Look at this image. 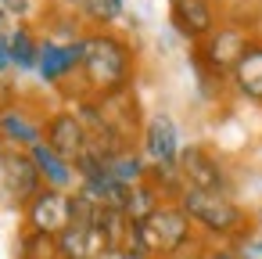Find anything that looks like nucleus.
<instances>
[{"mask_svg": "<svg viewBox=\"0 0 262 259\" xmlns=\"http://www.w3.org/2000/svg\"><path fill=\"white\" fill-rule=\"evenodd\" d=\"M233 248H237V255H241V259H262V234L251 227L244 237H237V241H233Z\"/></svg>", "mask_w": 262, "mask_h": 259, "instance_id": "obj_21", "label": "nucleus"}, {"mask_svg": "<svg viewBox=\"0 0 262 259\" xmlns=\"http://www.w3.org/2000/svg\"><path fill=\"white\" fill-rule=\"evenodd\" d=\"M79 69H83V36L79 40H54V36L40 40L36 76L47 87H65L69 79H79Z\"/></svg>", "mask_w": 262, "mask_h": 259, "instance_id": "obj_6", "label": "nucleus"}, {"mask_svg": "<svg viewBox=\"0 0 262 259\" xmlns=\"http://www.w3.org/2000/svg\"><path fill=\"white\" fill-rule=\"evenodd\" d=\"M0 11H4L11 22H26L33 15V0H0Z\"/></svg>", "mask_w": 262, "mask_h": 259, "instance_id": "obj_23", "label": "nucleus"}, {"mask_svg": "<svg viewBox=\"0 0 262 259\" xmlns=\"http://www.w3.org/2000/svg\"><path fill=\"white\" fill-rule=\"evenodd\" d=\"M61 259H97L104 248H112V241L104 237L101 227H86V223H72L61 237H58Z\"/></svg>", "mask_w": 262, "mask_h": 259, "instance_id": "obj_14", "label": "nucleus"}, {"mask_svg": "<svg viewBox=\"0 0 262 259\" xmlns=\"http://www.w3.org/2000/svg\"><path fill=\"white\" fill-rule=\"evenodd\" d=\"M140 151L147 158V169H165V173H176L180 166V126L169 112H155L147 115L144 123V137H140Z\"/></svg>", "mask_w": 262, "mask_h": 259, "instance_id": "obj_5", "label": "nucleus"}, {"mask_svg": "<svg viewBox=\"0 0 262 259\" xmlns=\"http://www.w3.org/2000/svg\"><path fill=\"white\" fill-rule=\"evenodd\" d=\"M4 40H8V54H11V69H18V72H36L40 40H43V36H36V29H33L29 22H15Z\"/></svg>", "mask_w": 262, "mask_h": 259, "instance_id": "obj_16", "label": "nucleus"}, {"mask_svg": "<svg viewBox=\"0 0 262 259\" xmlns=\"http://www.w3.org/2000/svg\"><path fill=\"white\" fill-rule=\"evenodd\" d=\"M97 259H147V255H140V252H129V248H122V245H112V248H104Z\"/></svg>", "mask_w": 262, "mask_h": 259, "instance_id": "obj_24", "label": "nucleus"}, {"mask_svg": "<svg viewBox=\"0 0 262 259\" xmlns=\"http://www.w3.org/2000/svg\"><path fill=\"white\" fill-rule=\"evenodd\" d=\"M251 44H255L251 29H244L241 22H219L190 54H194L208 72H215L219 79H230V72L237 69V62L248 54Z\"/></svg>", "mask_w": 262, "mask_h": 259, "instance_id": "obj_4", "label": "nucleus"}, {"mask_svg": "<svg viewBox=\"0 0 262 259\" xmlns=\"http://www.w3.org/2000/svg\"><path fill=\"white\" fill-rule=\"evenodd\" d=\"M126 15V0H83L79 4V18L90 29H112L115 22H122Z\"/></svg>", "mask_w": 262, "mask_h": 259, "instance_id": "obj_18", "label": "nucleus"}, {"mask_svg": "<svg viewBox=\"0 0 262 259\" xmlns=\"http://www.w3.org/2000/svg\"><path fill=\"white\" fill-rule=\"evenodd\" d=\"M137 76V54L129 40H122L112 29H86L83 36V69L79 87L86 97H112L133 87Z\"/></svg>", "mask_w": 262, "mask_h": 259, "instance_id": "obj_1", "label": "nucleus"}, {"mask_svg": "<svg viewBox=\"0 0 262 259\" xmlns=\"http://www.w3.org/2000/svg\"><path fill=\"white\" fill-rule=\"evenodd\" d=\"M198 259H241V255H237L233 241H201Z\"/></svg>", "mask_w": 262, "mask_h": 259, "instance_id": "obj_22", "label": "nucleus"}, {"mask_svg": "<svg viewBox=\"0 0 262 259\" xmlns=\"http://www.w3.org/2000/svg\"><path fill=\"white\" fill-rule=\"evenodd\" d=\"M108 173L119 180V184H140V180H147V158H144V151L140 148H129V151H119L112 162H108Z\"/></svg>", "mask_w": 262, "mask_h": 259, "instance_id": "obj_19", "label": "nucleus"}, {"mask_svg": "<svg viewBox=\"0 0 262 259\" xmlns=\"http://www.w3.org/2000/svg\"><path fill=\"white\" fill-rule=\"evenodd\" d=\"M72 227V194L43 187L29 205H26V230H40L51 237H61Z\"/></svg>", "mask_w": 262, "mask_h": 259, "instance_id": "obj_9", "label": "nucleus"}, {"mask_svg": "<svg viewBox=\"0 0 262 259\" xmlns=\"http://www.w3.org/2000/svg\"><path fill=\"white\" fill-rule=\"evenodd\" d=\"M18 259H61L58 237L40 234V230H26L18 241Z\"/></svg>", "mask_w": 262, "mask_h": 259, "instance_id": "obj_20", "label": "nucleus"}, {"mask_svg": "<svg viewBox=\"0 0 262 259\" xmlns=\"http://www.w3.org/2000/svg\"><path fill=\"white\" fill-rule=\"evenodd\" d=\"M29 155H33V162H36V169H40V176H43L47 187H54V191H69V194L79 187V173H76V166H72L69 158H61L47 141H40L36 148H29Z\"/></svg>", "mask_w": 262, "mask_h": 259, "instance_id": "obj_13", "label": "nucleus"}, {"mask_svg": "<svg viewBox=\"0 0 262 259\" xmlns=\"http://www.w3.org/2000/svg\"><path fill=\"white\" fill-rule=\"evenodd\" d=\"M0 141L8 148H36L43 141V119L29 112L26 105H4L0 108Z\"/></svg>", "mask_w": 262, "mask_h": 259, "instance_id": "obj_12", "label": "nucleus"}, {"mask_svg": "<svg viewBox=\"0 0 262 259\" xmlns=\"http://www.w3.org/2000/svg\"><path fill=\"white\" fill-rule=\"evenodd\" d=\"M255 227H258V234H262V205H258V212H255Z\"/></svg>", "mask_w": 262, "mask_h": 259, "instance_id": "obj_25", "label": "nucleus"}, {"mask_svg": "<svg viewBox=\"0 0 262 259\" xmlns=\"http://www.w3.org/2000/svg\"><path fill=\"white\" fill-rule=\"evenodd\" d=\"M162 202H165V198H162V191H158L151 180H140V184H129V187H126L122 212H126V220H129V223H144V220H147Z\"/></svg>", "mask_w": 262, "mask_h": 259, "instance_id": "obj_17", "label": "nucleus"}, {"mask_svg": "<svg viewBox=\"0 0 262 259\" xmlns=\"http://www.w3.org/2000/svg\"><path fill=\"white\" fill-rule=\"evenodd\" d=\"M0 180H4V191L11 194V202L22 205V209L47 187L40 169H36V162H33V155L22 151V148H4L0 151Z\"/></svg>", "mask_w": 262, "mask_h": 259, "instance_id": "obj_7", "label": "nucleus"}, {"mask_svg": "<svg viewBox=\"0 0 262 259\" xmlns=\"http://www.w3.org/2000/svg\"><path fill=\"white\" fill-rule=\"evenodd\" d=\"M230 87L251 101V105H262V40H255L248 47V54L237 62V69L230 72Z\"/></svg>", "mask_w": 262, "mask_h": 259, "instance_id": "obj_15", "label": "nucleus"}, {"mask_svg": "<svg viewBox=\"0 0 262 259\" xmlns=\"http://www.w3.org/2000/svg\"><path fill=\"white\" fill-rule=\"evenodd\" d=\"M129 252H140L147 259H162V255H198L201 237L194 230V223L187 220V212L176 202H162L144 223L129 227L126 245Z\"/></svg>", "mask_w": 262, "mask_h": 259, "instance_id": "obj_2", "label": "nucleus"}, {"mask_svg": "<svg viewBox=\"0 0 262 259\" xmlns=\"http://www.w3.org/2000/svg\"><path fill=\"white\" fill-rule=\"evenodd\" d=\"M162 259H198V255H162Z\"/></svg>", "mask_w": 262, "mask_h": 259, "instance_id": "obj_26", "label": "nucleus"}, {"mask_svg": "<svg viewBox=\"0 0 262 259\" xmlns=\"http://www.w3.org/2000/svg\"><path fill=\"white\" fill-rule=\"evenodd\" d=\"M43 141H47L61 158H69L72 166L86 155V130H83V123L76 119L72 108L51 112V115L43 119Z\"/></svg>", "mask_w": 262, "mask_h": 259, "instance_id": "obj_10", "label": "nucleus"}, {"mask_svg": "<svg viewBox=\"0 0 262 259\" xmlns=\"http://www.w3.org/2000/svg\"><path fill=\"white\" fill-rule=\"evenodd\" d=\"M169 22H172V29H176L183 40H190L194 47L219 26L212 0H169Z\"/></svg>", "mask_w": 262, "mask_h": 259, "instance_id": "obj_11", "label": "nucleus"}, {"mask_svg": "<svg viewBox=\"0 0 262 259\" xmlns=\"http://www.w3.org/2000/svg\"><path fill=\"white\" fill-rule=\"evenodd\" d=\"M176 205L187 212V220L194 223L198 234H205L208 241H237L251 230V216L244 212V205L233 194H219V191H198V187H183Z\"/></svg>", "mask_w": 262, "mask_h": 259, "instance_id": "obj_3", "label": "nucleus"}, {"mask_svg": "<svg viewBox=\"0 0 262 259\" xmlns=\"http://www.w3.org/2000/svg\"><path fill=\"white\" fill-rule=\"evenodd\" d=\"M180 180L183 187H198V191H219V194H230V173L223 169V162L201 148V144H187L180 151Z\"/></svg>", "mask_w": 262, "mask_h": 259, "instance_id": "obj_8", "label": "nucleus"}]
</instances>
